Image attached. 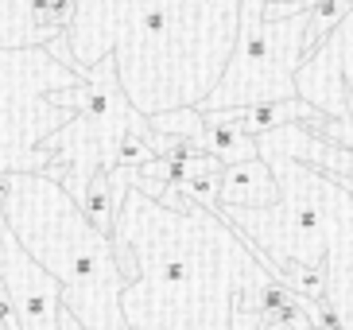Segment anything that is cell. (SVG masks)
Returning <instances> with one entry per match:
<instances>
[{
    "label": "cell",
    "instance_id": "obj_7",
    "mask_svg": "<svg viewBox=\"0 0 353 330\" xmlns=\"http://www.w3.org/2000/svg\"><path fill=\"white\" fill-rule=\"evenodd\" d=\"M152 124H156L159 133L167 136H183V140H202V133H206V121L198 124V113H190V109H183V113H163V117H152Z\"/></svg>",
    "mask_w": 353,
    "mask_h": 330
},
{
    "label": "cell",
    "instance_id": "obj_2",
    "mask_svg": "<svg viewBox=\"0 0 353 330\" xmlns=\"http://www.w3.org/2000/svg\"><path fill=\"white\" fill-rule=\"evenodd\" d=\"M218 117L229 124H237V128H245L249 136L264 133V128H276V124H291V121H322L319 109H311L299 97H276V101H260L252 109H233V113H218Z\"/></svg>",
    "mask_w": 353,
    "mask_h": 330
},
{
    "label": "cell",
    "instance_id": "obj_10",
    "mask_svg": "<svg viewBox=\"0 0 353 330\" xmlns=\"http://www.w3.org/2000/svg\"><path fill=\"white\" fill-rule=\"evenodd\" d=\"M140 28H144V35H148V39H156V35H163V31H167V12H163V8L144 12V20H140Z\"/></svg>",
    "mask_w": 353,
    "mask_h": 330
},
{
    "label": "cell",
    "instance_id": "obj_4",
    "mask_svg": "<svg viewBox=\"0 0 353 330\" xmlns=\"http://www.w3.org/2000/svg\"><path fill=\"white\" fill-rule=\"evenodd\" d=\"M353 16L350 0H314L307 8V23H303V39H299V62H311L319 43L330 35L338 23H345Z\"/></svg>",
    "mask_w": 353,
    "mask_h": 330
},
{
    "label": "cell",
    "instance_id": "obj_3",
    "mask_svg": "<svg viewBox=\"0 0 353 330\" xmlns=\"http://www.w3.org/2000/svg\"><path fill=\"white\" fill-rule=\"evenodd\" d=\"M202 121H206V133H202V140H198L202 152L218 155L225 167L256 159V136H249L245 128H237V124L221 121L218 113H202Z\"/></svg>",
    "mask_w": 353,
    "mask_h": 330
},
{
    "label": "cell",
    "instance_id": "obj_11",
    "mask_svg": "<svg viewBox=\"0 0 353 330\" xmlns=\"http://www.w3.org/2000/svg\"><path fill=\"white\" fill-rule=\"evenodd\" d=\"M345 47H353V16L345 20Z\"/></svg>",
    "mask_w": 353,
    "mask_h": 330
},
{
    "label": "cell",
    "instance_id": "obj_5",
    "mask_svg": "<svg viewBox=\"0 0 353 330\" xmlns=\"http://www.w3.org/2000/svg\"><path fill=\"white\" fill-rule=\"evenodd\" d=\"M85 214H90V222L97 226V233H109L113 229V214H117V191H113V179L105 175V171H94V179H90V186H85Z\"/></svg>",
    "mask_w": 353,
    "mask_h": 330
},
{
    "label": "cell",
    "instance_id": "obj_1",
    "mask_svg": "<svg viewBox=\"0 0 353 330\" xmlns=\"http://www.w3.org/2000/svg\"><path fill=\"white\" fill-rule=\"evenodd\" d=\"M218 202H229V206H272V202H280V183L272 179V171L260 159L233 164L221 175Z\"/></svg>",
    "mask_w": 353,
    "mask_h": 330
},
{
    "label": "cell",
    "instance_id": "obj_9",
    "mask_svg": "<svg viewBox=\"0 0 353 330\" xmlns=\"http://www.w3.org/2000/svg\"><path fill=\"white\" fill-rule=\"evenodd\" d=\"M0 330H23L20 315H16V300L8 295V288L0 284Z\"/></svg>",
    "mask_w": 353,
    "mask_h": 330
},
{
    "label": "cell",
    "instance_id": "obj_8",
    "mask_svg": "<svg viewBox=\"0 0 353 330\" xmlns=\"http://www.w3.org/2000/svg\"><path fill=\"white\" fill-rule=\"evenodd\" d=\"M291 226H295V233H303V237H314L319 233V210H314V202H295V217H291Z\"/></svg>",
    "mask_w": 353,
    "mask_h": 330
},
{
    "label": "cell",
    "instance_id": "obj_6",
    "mask_svg": "<svg viewBox=\"0 0 353 330\" xmlns=\"http://www.w3.org/2000/svg\"><path fill=\"white\" fill-rule=\"evenodd\" d=\"M280 284L299 291L303 300H322L326 295V264H303V260H283L280 264Z\"/></svg>",
    "mask_w": 353,
    "mask_h": 330
}]
</instances>
